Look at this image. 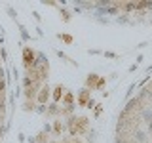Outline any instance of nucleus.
Masks as SVG:
<instances>
[{
    "instance_id": "obj_1",
    "label": "nucleus",
    "mask_w": 152,
    "mask_h": 143,
    "mask_svg": "<svg viewBox=\"0 0 152 143\" xmlns=\"http://www.w3.org/2000/svg\"><path fill=\"white\" fill-rule=\"evenodd\" d=\"M23 55H25V65H31V63H32V59H34V54H32V50H28V48H25Z\"/></svg>"
},
{
    "instance_id": "obj_2",
    "label": "nucleus",
    "mask_w": 152,
    "mask_h": 143,
    "mask_svg": "<svg viewBox=\"0 0 152 143\" xmlns=\"http://www.w3.org/2000/svg\"><path fill=\"white\" fill-rule=\"evenodd\" d=\"M133 139H135V141H139V143H145V141H146V136H145L142 132L137 130L135 133H133Z\"/></svg>"
},
{
    "instance_id": "obj_3",
    "label": "nucleus",
    "mask_w": 152,
    "mask_h": 143,
    "mask_svg": "<svg viewBox=\"0 0 152 143\" xmlns=\"http://www.w3.org/2000/svg\"><path fill=\"white\" fill-rule=\"evenodd\" d=\"M48 101V88H42L40 95H38V103H46Z\"/></svg>"
},
{
    "instance_id": "obj_4",
    "label": "nucleus",
    "mask_w": 152,
    "mask_h": 143,
    "mask_svg": "<svg viewBox=\"0 0 152 143\" xmlns=\"http://www.w3.org/2000/svg\"><path fill=\"white\" fill-rule=\"evenodd\" d=\"M61 92H63L61 88H57V90H55V99H59V97H61Z\"/></svg>"
},
{
    "instance_id": "obj_5",
    "label": "nucleus",
    "mask_w": 152,
    "mask_h": 143,
    "mask_svg": "<svg viewBox=\"0 0 152 143\" xmlns=\"http://www.w3.org/2000/svg\"><path fill=\"white\" fill-rule=\"evenodd\" d=\"M80 99H82V101H86V99H88V92H84L82 95H80Z\"/></svg>"
},
{
    "instance_id": "obj_6",
    "label": "nucleus",
    "mask_w": 152,
    "mask_h": 143,
    "mask_svg": "<svg viewBox=\"0 0 152 143\" xmlns=\"http://www.w3.org/2000/svg\"><path fill=\"white\" fill-rule=\"evenodd\" d=\"M148 132L152 133V122H148Z\"/></svg>"
}]
</instances>
